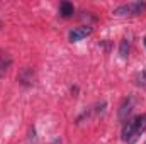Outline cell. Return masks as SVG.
<instances>
[{
	"instance_id": "6",
	"label": "cell",
	"mask_w": 146,
	"mask_h": 144,
	"mask_svg": "<svg viewBox=\"0 0 146 144\" xmlns=\"http://www.w3.org/2000/svg\"><path fill=\"white\" fill-rule=\"evenodd\" d=\"M73 12H75L73 3H70V2H61L60 3V15L61 17H72Z\"/></svg>"
},
{
	"instance_id": "9",
	"label": "cell",
	"mask_w": 146,
	"mask_h": 144,
	"mask_svg": "<svg viewBox=\"0 0 146 144\" xmlns=\"http://www.w3.org/2000/svg\"><path fill=\"white\" fill-rule=\"evenodd\" d=\"M145 46H146V39H145Z\"/></svg>"
},
{
	"instance_id": "3",
	"label": "cell",
	"mask_w": 146,
	"mask_h": 144,
	"mask_svg": "<svg viewBox=\"0 0 146 144\" xmlns=\"http://www.w3.org/2000/svg\"><path fill=\"white\" fill-rule=\"evenodd\" d=\"M94 32V29L90 27V26H82V27H75L73 31H70V34H68V39L72 41V42H76V41H82L83 37L90 36Z\"/></svg>"
},
{
	"instance_id": "1",
	"label": "cell",
	"mask_w": 146,
	"mask_h": 144,
	"mask_svg": "<svg viewBox=\"0 0 146 144\" xmlns=\"http://www.w3.org/2000/svg\"><path fill=\"white\" fill-rule=\"evenodd\" d=\"M145 131H146V114H141L136 119L127 120V124H124L121 136H122V141L126 144H134Z\"/></svg>"
},
{
	"instance_id": "7",
	"label": "cell",
	"mask_w": 146,
	"mask_h": 144,
	"mask_svg": "<svg viewBox=\"0 0 146 144\" xmlns=\"http://www.w3.org/2000/svg\"><path fill=\"white\" fill-rule=\"evenodd\" d=\"M129 49H131V44H129V41L127 39H122L121 41V48H119V54H121V58H127L129 56Z\"/></svg>"
},
{
	"instance_id": "8",
	"label": "cell",
	"mask_w": 146,
	"mask_h": 144,
	"mask_svg": "<svg viewBox=\"0 0 146 144\" xmlns=\"http://www.w3.org/2000/svg\"><path fill=\"white\" fill-rule=\"evenodd\" d=\"M136 83H138V85H146V70L138 75V78H136Z\"/></svg>"
},
{
	"instance_id": "4",
	"label": "cell",
	"mask_w": 146,
	"mask_h": 144,
	"mask_svg": "<svg viewBox=\"0 0 146 144\" xmlns=\"http://www.w3.org/2000/svg\"><path fill=\"white\" fill-rule=\"evenodd\" d=\"M133 105H134V100L129 97V98H126L124 102H122V105H121V110H119V119L124 122L126 119H127V115L133 112Z\"/></svg>"
},
{
	"instance_id": "10",
	"label": "cell",
	"mask_w": 146,
	"mask_h": 144,
	"mask_svg": "<svg viewBox=\"0 0 146 144\" xmlns=\"http://www.w3.org/2000/svg\"><path fill=\"white\" fill-rule=\"evenodd\" d=\"M145 144H146V143H145Z\"/></svg>"
},
{
	"instance_id": "5",
	"label": "cell",
	"mask_w": 146,
	"mask_h": 144,
	"mask_svg": "<svg viewBox=\"0 0 146 144\" xmlns=\"http://www.w3.org/2000/svg\"><path fill=\"white\" fill-rule=\"evenodd\" d=\"M10 65H12V58H10V54L0 49V76H3V75L7 73V70L10 68Z\"/></svg>"
},
{
	"instance_id": "2",
	"label": "cell",
	"mask_w": 146,
	"mask_h": 144,
	"mask_svg": "<svg viewBox=\"0 0 146 144\" xmlns=\"http://www.w3.org/2000/svg\"><path fill=\"white\" fill-rule=\"evenodd\" d=\"M146 12V2H129L124 5H119L114 9V15L117 17H133V15H141Z\"/></svg>"
}]
</instances>
